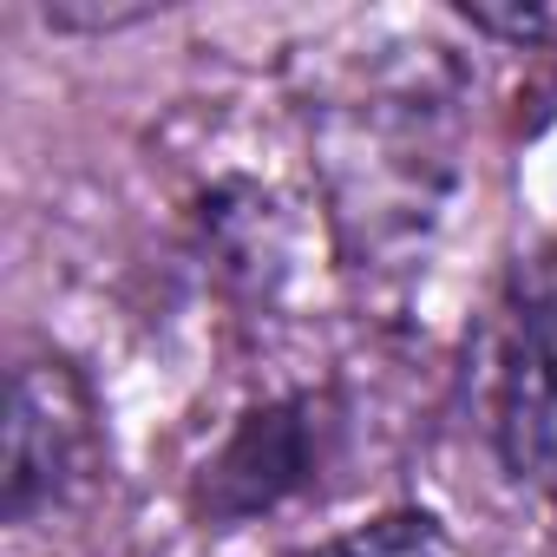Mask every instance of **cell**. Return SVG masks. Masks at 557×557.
<instances>
[{
	"label": "cell",
	"mask_w": 557,
	"mask_h": 557,
	"mask_svg": "<svg viewBox=\"0 0 557 557\" xmlns=\"http://www.w3.org/2000/svg\"><path fill=\"white\" fill-rule=\"evenodd\" d=\"M466 21L479 34H498L511 47H550L557 40V8H518V0H485V8H466Z\"/></svg>",
	"instance_id": "cell-5"
},
{
	"label": "cell",
	"mask_w": 557,
	"mask_h": 557,
	"mask_svg": "<svg viewBox=\"0 0 557 557\" xmlns=\"http://www.w3.org/2000/svg\"><path fill=\"white\" fill-rule=\"evenodd\" d=\"M335 433V420H322V400H283L249 413L223 453L203 472V505L216 518H249L283 505L289 492H302L322 466V440Z\"/></svg>",
	"instance_id": "cell-3"
},
{
	"label": "cell",
	"mask_w": 557,
	"mask_h": 557,
	"mask_svg": "<svg viewBox=\"0 0 557 557\" xmlns=\"http://www.w3.org/2000/svg\"><path fill=\"white\" fill-rule=\"evenodd\" d=\"M99 472V400L60 355H34L8 387V518L60 511Z\"/></svg>",
	"instance_id": "cell-1"
},
{
	"label": "cell",
	"mask_w": 557,
	"mask_h": 557,
	"mask_svg": "<svg viewBox=\"0 0 557 557\" xmlns=\"http://www.w3.org/2000/svg\"><path fill=\"white\" fill-rule=\"evenodd\" d=\"M498 459L518 485L557 505V256L531 269L505 322L498 381H492Z\"/></svg>",
	"instance_id": "cell-2"
},
{
	"label": "cell",
	"mask_w": 557,
	"mask_h": 557,
	"mask_svg": "<svg viewBox=\"0 0 557 557\" xmlns=\"http://www.w3.org/2000/svg\"><path fill=\"white\" fill-rule=\"evenodd\" d=\"M296 557H459V544L446 537V524L433 511H381V518L348 524Z\"/></svg>",
	"instance_id": "cell-4"
}]
</instances>
